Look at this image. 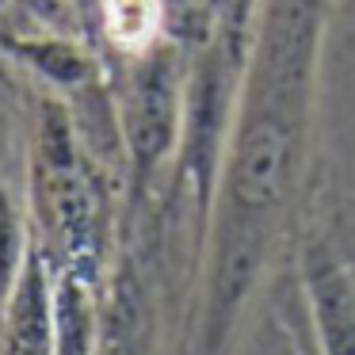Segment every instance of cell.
<instances>
[{
  "label": "cell",
  "instance_id": "6da1fadb",
  "mask_svg": "<svg viewBox=\"0 0 355 355\" xmlns=\"http://www.w3.org/2000/svg\"><path fill=\"white\" fill-rule=\"evenodd\" d=\"M332 0H263L237 88L180 355H230L302 180Z\"/></svg>",
  "mask_w": 355,
  "mask_h": 355
},
{
  "label": "cell",
  "instance_id": "7a4b0ae2",
  "mask_svg": "<svg viewBox=\"0 0 355 355\" xmlns=\"http://www.w3.org/2000/svg\"><path fill=\"white\" fill-rule=\"evenodd\" d=\"M24 180L31 245L46 256L50 268L107 279V184L62 96H42L35 107Z\"/></svg>",
  "mask_w": 355,
  "mask_h": 355
},
{
  "label": "cell",
  "instance_id": "3957f363",
  "mask_svg": "<svg viewBox=\"0 0 355 355\" xmlns=\"http://www.w3.org/2000/svg\"><path fill=\"white\" fill-rule=\"evenodd\" d=\"M184 85L187 58L176 39H161L146 54H134L115 92L119 146L130 172L134 202L146 199L161 168L176 157L184 134Z\"/></svg>",
  "mask_w": 355,
  "mask_h": 355
},
{
  "label": "cell",
  "instance_id": "277c9868",
  "mask_svg": "<svg viewBox=\"0 0 355 355\" xmlns=\"http://www.w3.org/2000/svg\"><path fill=\"white\" fill-rule=\"evenodd\" d=\"M302 294L317 355H355V275L332 248L313 245L302 256Z\"/></svg>",
  "mask_w": 355,
  "mask_h": 355
},
{
  "label": "cell",
  "instance_id": "5b68a950",
  "mask_svg": "<svg viewBox=\"0 0 355 355\" xmlns=\"http://www.w3.org/2000/svg\"><path fill=\"white\" fill-rule=\"evenodd\" d=\"M54 344H58L54 268L31 245L8 298L0 302V355H54Z\"/></svg>",
  "mask_w": 355,
  "mask_h": 355
},
{
  "label": "cell",
  "instance_id": "8992f818",
  "mask_svg": "<svg viewBox=\"0 0 355 355\" xmlns=\"http://www.w3.org/2000/svg\"><path fill=\"white\" fill-rule=\"evenodd\" d=\"M157 347V306L141 268L123 256L103 279L100 302V352L96 355H153Z\"/></svg>",
  "mask_w": 355,
  "mask_h": 355
},
{
  "label": "cell",
  "instance_id": "52a82bcc",
  "mask_svg": "<svg viewBox=\"0 0 355 355\" xmlns=\"http://www.w3.org/2000/svg\"><path fill=\"white\" fill-rule=\"evenodd\" d=\"M0 54H8L35 77L50 85V92L69 100L80 96V103L96 100L100 92V65L80 42L62 35H8L0 31Z\"/></svg>",
  "mask_w": 355,
  "mask_h": 355
},
{
  "label": "cell",
  "instance_id": "ba28073f",
  "mask_svg": "<svg viewBox=\"0 0 355 355\" xmlns=\"http://www.w3.org/2000/svg\"><path fill=\"white\" fill-rule=\"evenodd\" d=\"M54 294H58L54 355H96L100 352L103 279H92L85 271H54Z\"/></svg>",
  "mask_w": 355,
  "mask_h": 355
},
{
  "label": "cell",
  "instance_id": "9c48e42d",
  "mask_svg": "<svg viewBox=\"0 0 355 355\" xmlns=\"http://www.w3.org/2000/svg\"><path fill=\"white\" fill-rule=\"evenodd\" d=\"M103 19H107V39L130 58L157 46L168 31L161 0H103Z\"/></svg>",
  "mask_w": 355,
  "mask_h": 355
},
{
  "label": "cell",
  "instance_id": "30bf717a",
  "mask_svg": "<svg viewBox=\"0 0 355 355\" xmlns=\"http://www.w3.org/2000/svg\"><path fill=\"white\" fill-rule=\"evenodd\" d=\"M260 8L263 0H199V35L195 39H210L248 62Z\"/></svg>",
  "mask_w": 355,
  "mask_h": 355
},
{
  "label": "cell",
  "instance_id": "8fae6325",
  "mask_svg": "<svg viewBox=\"0 0 355 355\" xmlns=\"http://www.w3.org/2000/svg\"><path fill=\"white\" fill-rule=\"evenodd\" d=\"M27 248H31V222H27L24 207L16 202L12 184L0 176V302L8 298L12 283L24 268Z\"/></svg>",
  "mask_w": 355,
  "mask_h": 355
},
{
  "label": "cell",
  "instance_id": "7c38bea8",
  "mask_svg": "<svg viewBox=\"0 0 355 355\" xmlns=\"http://www.w3.org/2000/svg\"><path fill=\"white\" fill-rule=\"evenodd\" d=\"M298 355H317V344H313L306 324H302V336H298Z\"/></svg>",
  "mask_w": 355,
  "mask_h": 355
},
{
  "label": "cell",
  "instance_id": "4fadbf2b",
  "mask_svg": "<svg viewBox=\"0 0 355 355\" xmlns=\"http://www.w3.org/2000/svg\"><path fill=\"white\" fill-rule=\"evenodd\" d=\"M0 4H8V0H0Z\"/></svg>",
  "mask_w": 355,
  "mask_h": 355
}]
</instances>
